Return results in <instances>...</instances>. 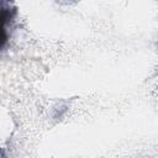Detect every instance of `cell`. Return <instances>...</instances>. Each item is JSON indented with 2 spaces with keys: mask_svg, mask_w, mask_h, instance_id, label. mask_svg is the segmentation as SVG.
Here are the masks:
<instances>
[{
  "mask_svg": "<svg viewBox=\"0 0 158 158\" xmlns=\"http://www.w3.org/2000/svg\"><path fill=\"white\" fill-rule=\"evenodd\" d=\"M12 19V14L9 7H0V49L7 43L9 32L7 23Z\"/></svg>",
  "mask_w": 158,
  "mask_h": 158,
  "instance_id": "cell-1",
  "label": "cell"
}]
</instances>
